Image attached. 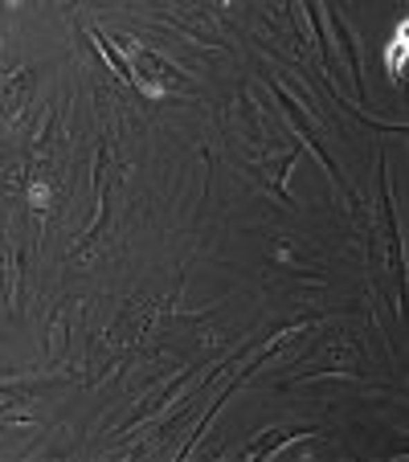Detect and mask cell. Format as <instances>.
Wrapping results in <instances>:
<instances>
[{"label": "cell", "instance_id": "cell-2", "mask_svg": "<svg viewBox=\"0 0 409 462\" xmlns=\"http://www.w3.org/2000/svg\"><path fill=\"white\" fill-rule=\"evenodd\" d=\"M29 196H33V209H46L49 205V188L46 185H33L29 188Z\"/></svg>", "mask_w": 409, "mask_h": 462}, {"label": "cell", "instance_id": "cell-1", "mask_svg": "<svg viewBox=\"0 0 409 462\" xmlns=\"http://www.w3.org/2000/svg\"><path fill=\"white\" fill-rule=\"evenodd\" d=\"M401 66H406V21L397 25L393 46H389V70H393V74H401Z\"/></svg>", "mask_w": 409, "mask_h": 462}]
</instances>
